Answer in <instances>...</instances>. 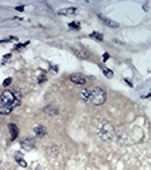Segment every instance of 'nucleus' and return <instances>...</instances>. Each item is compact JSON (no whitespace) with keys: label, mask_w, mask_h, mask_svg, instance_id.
I'll use <instances>...</instances> for the list:
<instances>
[{"label":"nucleus","mask_w":151,"mask_h":170,"mask_svg":"<svg viewBox=\"0 0 151 170\" xmlns=\"http://www.w3.org/2000/svg\"><path fill=\"white\" fill-rule=\"evenodd\" d=\"M98 136L104 141H111L115 135L114 128L109 122L104 121L98 128Z\"/></svg>","instance_id":"f257e3e1"},{"label":"nucleus","mask_w":151,"mask_h":170,"mask_svg":"<svg viewBox=\"0 0 151 170\" xmlns=\"http://www.w3.org/2000/svg\"><path fill=\"white\" fill-rule=\"evenodd\" d=\"M107 100V95L105 92L99 87L94 88L91 92L90 101L93 105H102Z\"/></svg>","instance_id":"f03ea898"},{"label":"nucleus","mask_w":151,"mask_h":170,"mask_svg":"<svg viewBox=\"0 0 151 170\" xmlns=\"http://www.w3.org/2000/svg\"><path fill=\"white\" fill-rule=\"evenodd\" d=\"M0 98H1V101L3 104L8 105H12L15 99L13 93L9 90H5L2 92Z\"/></svg>","instance_id":"7ed1b4c3"},{"label":"nucleus","mask_w":151,"mask_h":170,"mask_svg":"<svg viewBox=\"0 0 151 170\" xmlns=\"http://www.w3.org/2000/svg\"><path fill=\"white\" fill-rule=\"evenodd\" d=\"M98 16L99 18H100V19L101 20L103 21V23L107 26L111 27V28H118L119 26V23H117L116 21H115L109 18H107V17H106L104 14H98Z\"/></svg>","instance_id":"20e7f679"},{"label":"nucleus","mask_w":151,"mask_h":170,"mask_svg":"<svg viewBox=\"0 0 151 170\" xmlns=\"http://www.w3.org/2000/svg\"><path fill=\"white\" fill-rule=\"evenodd\" d=\"M21 146L22 147L26 150V151H30L32 150L33 147H35V144H36V141L35 139L33 138H27L24 139L21 142Z\"/></svg>","instance_id":"39448f33"},{"label":"nucleus","mask_w":151,"mask_h":170,"mask_svg":"<svg viewBox=\"0 0 151 170\" xmlns=\"http://www.w3.org/2000/svg\"><path fill=\"white\" fill-rule=\"evenodd\" d=\"M70 80L75 84L78 85H83L86 83V78L83 75L79 73H74L70 75Z\"/></svg>","instance_id":"423d86ee"},{"label":"nucleus","mask_w":151,"mask_h":170,"mask_svg":"<svg viewBox=\"0 0 151 170\" xmlns=\"http://www.w3.org/2000/svg\"><path fill=\"white\" fill-rule=\"evenodd\" d=\"M76 8L74 7H70V8H62L58 11V14L59 15H64V16H70L76 13Z\"/></svg>","instance_id":"0eeeda50"},{"label":"nucleus","mask_w":151,"mask_h":170,"mask_svg":"<svg viewBox=\"0 0 151 170\" xmlns=\"http://www.w3.org/2000/svg\"><path fill=\"white\" fill-rule=\"evenodd\" d=\"M44 111L49 116H56L58 114V109L54 105H49L44 108Z\"/></svg>","instance_id":"6e6552de"},{"label":"nucleus","mask_w":151,"mask_h":170,"mask_svg":"<svg viewBox=\"0 0 151 170\" xmlns=\"http://www.w3.org/2000/svg\"><path fill=\"white\" fill-rule=\"evenodd\" d=\"M8 130L11 135V140L14 141L18 135V129L17 125L14 123H9L8 124Z\"/></svg>","instance_id":"1a4fd4ad"},{"label":"nucleus","mask_w":151,"mask_h":170,"mask_svg":"<svg viewBox=\"0 0 151 170\" xmlns=\"http://www.w3.org/2000/svg\"><path fill=\"white\" fill-rule=\"evenodd\" d=\"M91 92L92 91H90L88 89H83L79 92V98L84 101H88V100H90Z\"/></svg>","instance_id":"9d476101"},{"label":"nucleus","mask_w":151,"mask_h":170,"mask_svg":"<svg viewBox=\"0 0 151 170\" xmlns=\"http://www.w3.org/2000/svg\"><path fill=\"white\" fill-rule=\"evenodd\" d=\"M33 131L36 133V135L40 138L44 137L45 135H46V134H47V130H46V127H44V126H42V125H40V126L36 127V128L33 129Z\"/></svg>","instance_id":"9b49d317"},{"label":"nucleus","mask_w":151,"mask_h":170,"mask_svg":"<svg viewBox=\"0 0 151 170\" xmlns=\"http://www.w3.org/2000/svg\"><path fill=\"white\" fill-rule=\"evenodd\" d=\"M12 111V107L11 105H4L0 107V114L2 115H8Z\"/></svg>","instance_id":"f8f14e48"},{"label":"nucleus","mask_w":151,"mask_h":170,"mask_svg":"<svg viewBox=\"0 0 151 170\" xmlns=\"http://www.w3.org/2000/svg\"><path fill=\"white\" fill-rule=\"evenodd\" d=\"M15 160L17 161V163L20 165V166L22 167H26V161L23 159V155L20 154L18 151L16 152V154H15Z\"/></svg>","instance_id":"ddd939ff"},{"label":"nucleus","mask_w":151,"mask_h":170,"mask_svg":"<svg viewBox=\"0 0 151 170\" xmlns=\"http://www.w3.org/2000/svg\"><path fill=\"white\" fill-rule=\"evenodd\" d=\"M72 51L75 52L76 55L77 57H79V58L86 59L87 58V54L84 52L83 51L80 50V49H77V48H72Z\"/></svg>","instance_id":"4468645a"},{"label":"nucleus","mask_w":151,"mask_h":170,"mask_svg":"<svg viewBox=\"0 0 151 170\" xmlns=\"http://www.w3.org/2000/svg\"><path fill=\"white\" fill-rule=\"evenodd\" d=\"M103 73L107 79H112L113 77V72L107 67H104L103 69Z\"/></svg>","instance_id":"2eb2a0df"},{"label":"nucleus","mask_w":151,"mask_h":170,"mask_svg":"<svg viewBox=\"0 0 151 170\" xmlns=\"http://www.w3.org/2000/svg\"><path fill=\"white\" fill-rule=\"evenodd\" d=\"M90 36L92 38H94V39H98L99 41H102L104 39V36L101 33H98V32H96V31H94L93 33L90 34Z\"/></svg>","instance_id":"dca6fc26"},{"label":"nucleus","mask_w":151,"mask_h":170,"mask_svg":"<svg viewBox=\"0 0 151 170\" xmlns=\"http://www.w3.org/2000/svg\"><path fill=\"white\" fill-rule=\"evenodd\" d=\"M69 26L71 27V28H73V29L77 30V29H79V23L76 22V21H73V22H72V23L69 24Z\"/></svg>","instance_id":"f3484780"},{"label":"nucleus","mask_w":151,"mask_h":170,"mask_svg":"<svg viewBox=\"0 0 151 170\" xmlns=\"http://www.w3.org/2000/svg\"><path fill=\"white\" fill-rule=\"evenodd\" d=\"M11 83H12V78H11V77L7 78L3 81V83H2V85H3L4 87H7V86H8V85L11 84Z\"/></svg>","instance_id":"a211bd4d"},{"label":"nucleus","mask_w":151,"mask_h":170,"mask_svg":"<svg viewBox=\"0 0 151 170\" xmlns=\"http://www.w3.org/2000/svg\"><path fill=\"white\" fill-rule=\"evenodd\" d=\"M20 101H19V99H14V101H13V103L11 105V106L12 107H18V106H20Z\"/></svg>","instance_id":"6ab92c4d"},{"label":"nucleus","mask_w":151,"mask_h":170,"mask_svg":"<svg viewBox=\"0 0 151 170\" xmlns=\"http://www.w3.org/2000/svg\"><path fill=\"white\" fill-rule=\"evenodd\" d=\"M46 81V76L44 75H41L40 76H39V84H42L43 83H45Z\"/></svg>","instance_id":"aec40b11"},{"label":"nucleus","mask_w":151,"mask_h":170,"mask_svg":"<svg viewBox=\"0 0 151 170\" xmlns=\"http://www.w3.org/2000/svg\"><path fill=\"white\" fill-rule=\"evenodd\" d=\"M110 58V55L108 54V53H104V55H103V58H104V62H106L108 58Z\"/></svg>","instance_id":"412c9836"},{"label":"nucleus","mask_w":151,"mask_h":170,"mask_svg":"<svg viewBox=\"0 0 151 170\" xmlns=\"http://www.w3.org/2000/svg\"><path fill=\"white\" fill-rule=\"evenodd\" d=\"M151 96V90L150 92H148V93H147V94H145L144 95H141V98H150Z\"/></svg>","instance_id":"4be33fe9"},{"label":"nucleus","mask_w":151,"mask_h":170,"mask_svg":"<svg viewBox=\"0 0 151 170\" xmlns=\"http://www.w3.org/2000/svg\"><path fill=\"white\" fill-rule=\"evenodd\" d=\"M15 9L17 10V11H19V12H23V10H24V7L23 6H18L15 8Z\"/></svg>","instance_id":"5701e85b"}]
</instances>
